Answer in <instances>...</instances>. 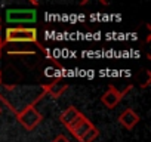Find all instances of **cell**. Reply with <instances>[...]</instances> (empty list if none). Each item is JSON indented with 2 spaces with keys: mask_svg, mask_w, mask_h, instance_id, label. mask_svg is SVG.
<instances>
[{
  "mask_svg": "<svg viewBox=\"0 0 151 142\" xmlns=\"http://www.w3.org/2000/svg\"><path fill=\"white\" fill-rule=\"evenodd\" d=\"M5 90H8V95H0L2 99L15 114L19 111L34 107L36 102H39L45 95V85L40 86H18V85H11L5 86Z\"/></svg>",
  "mask_w": 151,
  "mask_h": 142,
  "instance_id": "obj_1",
  "label": "cell"
},
{
  "mask_svg": "<svg viewBox=\"0 0 151 142\" xmlns=\"http://www.w3.org/2000/svg\"><path fill=\"white\" fill-rule=\"evenodd\" d=\"M37 30L33 27H11L5 33V43H36L37 42ZM40 46V44H39Z\"/></svg>",
  "mask_w": 151,
  "mask_h": 142,
  "instance_id": "obj_2",
  "label": "cell"
},
{
  "mask_svg": "<svg viewBox=\"0 0 151 142\" xmlns=\"http://www.w3.org/2000/svg\"><path fill=\"white\" fill-rule=\"evenodd\" d=\"M17 115V120L21 123V126L25 129V130H34L40 121H42V114L36 110V107H28L22 111H19Z\"/></svg>",
  "mask_w": 151,
  "mask_h": 142,
  "instance_id": "obj_3",
  "label": "cell"
},
{
  "mask_svg": "<svg viewBox=\"0 0 151 142\" xmlns=\"http://www.w3.org/2000/svg\"><path fill=\"white\" fill-rule=\"evenodd\" d=\"M37 14L34 9H12L6 12V21L9 24H24L36 22Z\"/></svg>",
  "mask_w": 151,
  "mask_h": 142,
  "instance_id": "obj_4",
  "label": "cell"
},
{
  "mask_svg": "<svg viewBox=\"0 0 151 142\" xmlns=\"http://www.w3.org/2000/svg\"><path fill=\"white\" fill-rule=\"evenodd\" d=\"M130 89H132V85H129L124 90H119V89H116L114 86H110V87L107 89V92L101 96V102H102L104 107H107L108 110H113V108H116V107L120 104V101L123 99V96H124Z\"/></svg>",
  "mask_w": 151,
  "mask_h": 142,
  "instance_id": "obj_5",
  "label": "cell"
},
{
  "mask_svg": "<svg viewBox=\"0 0 151 142\" xmlns=\"http://www.w3.org/2000/svg\"><path fill=\"white\" fill-rule=\"evenodd\" d=\"M93 124L89 121V118H86V115H82L77 121H76L68 130H70V133L77 139V141H80L82 138H83V135L92 127Z\"/></svg>",
  "mask_w": 151,
  "mask_h": 142,
  "instance_id": "obj_6",
  "label": "cell"
},
{
  "mask_svg": "<svg viewBox=\"0 0 151 142\" xmlns=\"http://www.w3.org/2000/svg\"><path fill=\"white\" fill-rule=\"evenodd\" d=\"M67 89H68V83H67L65 79H62V77H58V79H55L52 83L45 85V92H46V95H50L52 98H59Z\"/></svg>",
  "mask_w": 151,
  "mask_h": 142,
  "instance_id": "obj_7",
  "label": "cell"
},
{
  "mask_svg": "<svg viewBox=\"0 0 151 142\" xmlns=\"http://www.w3.org/2000/svg\"><path fill=\"white\" fill-rule=\"evenodd\" d=\"M139 115L132 110V108H127V110H124L120 115H119V123L124 127V129H127V130H132L138 123H139Z\"/></svg>",
  "mask_w": 151,
  "mask_h": 142,
  "instance_id": "obj_8",
  "label": "cell"
},
{
  "mask_svg": "<svg viewBox=\"0 0 151 142\" xmlns=\"http://www.w3.org/2000/svg\"><path fill=\"white\" fill-rule=\"evenodd\" d=\"M82 115H83V114H82L77 108H76V107H68L67 110H64V111L61 113L59 120H61V123H62L67 129H70Z\"/></svg>",
  "mask_w": 151,
  "mask_h": 142,
  "instance_id": "obj_9",
  "label": "cell"
},
{
  "mask_svg": "<svg viewBox=\"0 0 151 142\" xmlns=\"http://www.w3.org/2000/svg\"><path fill=\"white\" fill-rule=\"evenodd\" d=\"M98 136H99V130H98V127L92 126V127L83 135V138H82L79 142H95Z\"/></svg>",
  "mask_w": 151,
  "mask_h": 142,
  "instance_id": "obj_10",
  "label": "cell"
},
{
  "mask_svg": "<svg viewBox=\"0 0 151 142\" xmlns=\"http://www.w3.org/2000/svg\"><path fill=\"white\" fill-rule=\"evenodd\" d=\"M52 142H71V141H70L67 136H64V135H58V136H56V138H55Z\"/></svg>",
  "mask_w": 151,
  "mask_h": 142,
  "instance_id": "obj_11",
  "label": "cell"
},
{
  "mask_svg": "<svg viewBox=\"0 0 151 142\" xmlns=\"http://www.w3.org/2000/svg\"><path fill=\"white\" fill-rule=\"evenodd\" d=\"M0 31H2V18H0ZM0 43H3L2 42V37H0Z\"/></svg>",
  "mask_w": 151,
  "mask_h": 142,
  "instance_id": "obj_12",
  "label": "cell"
},
{
  "mask_svg": "<svg viewBox=\"0 0 151 142\" xmlns=\"http://www.w3.org/2000/svg\"><path fill=\"white\" fill-rule=\"evenodd\" d=\"M0 86H2V70H0Z\"/></svg>",
  "mask_w": 151,
  "mask_h": 142,
  "instance_id": "obj_13",
  "label": "cell"
},
{
  "mask_svg": "<svg viewBox=\"0 0 151 142\" xmlns=\"http://www.w3.org/2000/svg\"><path fill=\"white\" fill-rule=\"evenodd\" d=\"M0 114H2V107H0Z\"/></svg>",
  "mask_w": 151,
  "mask_h": 142,
  "instance_id": "obj_14",
  "label": "cell"
}]
</instances>
